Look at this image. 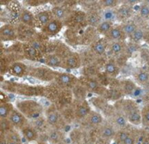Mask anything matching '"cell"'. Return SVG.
I'll return each instance as SVG.
<instances>
[{
	"mask_svg": "<svg viewBox=\"0 0 149 144\" xmlns=\"http://www.w3.org/2000/svg\"><path fill=\"white\" fill-rule=\"evenodd\" d=\"M114 24H115L114 22L103 20V21L100 24V25L96 28L97 32L99 33V35H100V36H102V37H105V36L110 31V30L113 27Z\"/></svg>",
	"mask_w": 149,
	"mask_h": 144,
	"instance_id": "b9f144b4",
	"label": "cell"
},
{
	"mask_svg": "<svg viewBox=\"0 0 149 144\" xmlns=\"http://www.w3.org/2000/svg\"><path fill=\"white\" fill-rule=\"evenodd\" d=\"M17 29L18 41L22 42V43L29 42L37 34L36 28L30 27L28 25H25V24H23L20 23H18L17 24Z\"/></svg>",
	"mask_w": 149,
	"mask_h": 144,
	"instance_id": "ffe728a7",
	"label": "cell"
},
{
	"mask_svg": "<svg viewBox=\"0 0 149 144\" xmlns=\"http://www.w3.org/2000/svg\"><path fill=\"white\" fill-rule=\"evenodd\" d=\"M64 24L69 29H86L88 27V24L86 11L82 10H72L64 20Z\"/></svg>",
	"mask_w": 149,
	"mask_h": 144,
	"instance_id": "8992f818",
	"label": "cell"
},
{
	"mask_svg": "<svg viewBox=\"0 0 149 144\" xmlns=\"http://www.w3.org/2000/svg\"><path fill=\"white\" fill-rule=\"evenodd\" d=\"M81 67H83L82 59H81L80 53L77 52H72L63 59L62 68L65 69L66 72L78 70Z\"/></svg>",
	"mask_w": 149,
	"mask_h": 144,
	"instance_id": "8fae6325",
	"label": "cell"
},
{
	"mask_svg": "<svg viewBox=\"0 0 149 144\" xmlns=\"http://www.w3.org/2000/svg\"><path fill=\"white\" fill-rule=\"evenodd\" d=\"M113 106L117 110H120L126 115L130 125L134 127L142 125L141 108H140V105L136 101L123 98L120 101L114 102Z\"/></svg>",
	"mask_w": 149,
	"mask_h": 144,
	"instance_id": "7a4b0ae2",
	"label": "cell"
},
{
	"mask_svg": "<svg viewBox=\"0 0 149 144\" xmlns=\"http://www.w3.org/2000/svg\"><path fill=\"white\" fill-rule=\"evenodd\" d=\"M121 2L119 0H100L99 1V3L102 9L104 10H116L121 3Z\"/></svg>",
	"mask_w": 149,
	"mask_h": 144,
	"instance_id": "7bdbcfd3",
	"label": "cell"
},
{
	"mask_svg": "<svg viewBox=\"0 0 149 144\" xmlns=\"http://www.w3.org/2000/svg\"><path fill=\"white\" fill-rule=\"evenodd\" d=\"M64 27L65 24L63 21L53 18L52 21H50L47 24H45L40 29V32L43 33L47 38H52L59 34Z\"/></svg>",
	"mask_w": 149,
	"mask_h": 144,
	"instance_id": "7c38bea8",
	"label": "cell"
},
{
	"mask_svg": "<svg viewBox=\"0 0 149 144\" xmlns=\"http://www.w3.org/2000/svg\"><path fill=\"white\" fill-rule=\"evenodd\" d=\"M74 112H75V122L81 123L91 113L93 107L87 100L85 101H75L74 103Z\"/></svg>",
	"mask_w": 149,
	"mask_h": 144,
	"instance_id": "30bf717a",
	"label": "cell"
},
{
	"mask_svg": "<svg viewBox=\"0 0 149 144\" xmlns=\"http://www.w3.org/2000/svg\"><path fill=\"white\" fill-rule=\"evenodd\" d=\"M56 70L45 66L42 65L39 66H29V76L39 80L41 82L45 83H52L55 80L56 76Z\"/></svg>",
	"mask_w": 149,
	"mask_h": 144,
	"instance_id": "5b68a950",
	"label": "cell"
},
{
	"mask_svg": "<svg viewBox=\"0 0 149 144\" xmlns=\"http://www.w3.org/2000/svg\"><path fill=\"white\" fill-rule=\"evenodd\" d=\"M48 142L50 144H65V131L59 129H51L47 133Z\"/></svg>",
	"mask_w": 149,
	"mask_h": 144,
	"instance_id": "836d02e7",
	"label": "cell"
},
{
	"mask_svg": "<svg viewBox=\"0 0 149 144\" xmlns=\"http://www.w3.org/2000/svg\"><path fill=\"white\" fill-rule=\"evenodd\" d=\"M22 54L25 59H28V60H31L33 62L43 63V59L45 57L41 52H39L33 46H31L29 43H23Z\"/></svg>",
	"mask_w": 149,
	"mask_h": 144,
	"instance_id": "d6986e66",
	"label": "cell"
},
{
	"mask_svg": "<svg viewBox=\"0 0 149 144\" xmlns=\"http://www.w3.org/2000/svg\"><path fill=\"white\" fill-rule=\"evenodd\" d=\"M7 73L10 75L18 79L24 78L26 76H29V66H27L22 60L15 61L10 66Z\"/></svg>",
	"mask_w": 149,
	"mask_h": 144,
	"instance_id": "e0dca14e",
	"label": "cell"
},
{
	"mask_svg": "<svg viewBox=\"0 0 149 144\" xmlns=\"http://www.w3.org/2000/svg\"><path fill=\"white\" fill-rule=\"evenodd\" d=\"M72 3V2H71ZM65 3V2H62V3H55L52 6L50 9L52 11V14L53 16V18L58 19L64 22V20L68 17V15L74 10L73 8H72V4Z\"/></svg>",
	"mask_w": 149,
	"mask_h": 144,
	"instance_id": "9a60e30c",
	"label": "cell"
},
{
	"mask_svg": "<svg viewBox=\"0 0 149 144\" xmlns=\"http://www.w3.org/2000/svg\"><path fill=\"white\" fill-rule=\"evenodd\" d=\"M117 131V129L113 125V123L110 121L106 120L104 124L98 129L99 139L104 141L105 143L113 142Z\"/></svg>",
	"mask_w": 149,
	"mask_h": 144,
	"instance_id": "4fadbf2b",
	"label": "cell"
},
{
	"mask_svg": "<svg viewBox=\"0 0 149 144\" xmlns=\"http://www.w3.org/2000/svg\"><path fill=\"white\" fill-rule=\"evenodd\" d=\"M141 116H142V126L149 129V103L141 107Z\"/></svg>",
	"mask_w": 149,
	"mask_h": 144,
	"instance_id": "ee69618b",
	"label": "cell"
},
{
	"mask_svg": "<svg viewBox=\"0 0 149 144\" xmlns=\"http://www.w3.org/2000/svg\"><path fill=\"white\" fill-rule=\"evenodd\" d=\"M138 134H139V129H133L130 136L124 142L123 144H137V139H138Z\"/></svg>",
	"mask_w": 149,
	"mask_h": 144,
	"instance_id": "7dc6e473",
	"label": "cell"
},
{
	"mask_svg": "<svg viewBox=\"0 0 149 144\" xmlns=\"http://www.w3.org/2000/svg\"><path fill=\"white\" fill-rule=\"evenodd\" d=\"M62 88H60L54 81L45 86V94L44 97L49 101L50 104H54L58 100Z\"/></svg>",
	"mask_w": 149,
	"mask_h": 144,
	"instance_id": "cb8c5ba5",
	"label": "cell"
},
{
	"mask_svg": "<svg viewBox=\"0 0 149 144\" xmlns=\"http://www.w3.org/2000/svg\"><path fill=\"white\" fill-rule=\"evenodd\" d=\"M75 100L73 97V94L72 90L69 89H62L58 100L54 103V105L57 107V108L61 111L70 106H72L74 103Z\"/></svg>",
	"mask_w": 149,
	"mask_h": 144,
	"instance_id": "2e32d148",
	"label": "cell"
},
{
	"mask_svg": "<svg viewBox=\"0 0 149 144\" xmlns=\"http://www.w3.org/2000/svg\"><path fill=\"white\" fill-rule=\"evenodd\" d=\"M0 38L2 42H16L17 38V24L6 23L0 27Z\"/></svg>",
	"mask_w": 149,
	"mask_h": 144,
	"instance_id": "5bb4252c",
	"label": "cell"
},
{
	"mask_svg": "<svg viewBox=\"0 0 149 144\" xmlns=\"http://www.w3.org/2000/svg\"><path fill=\"white\" fill-rule=\"evenodd\" d=\"M100 67L96 64H92L82 67V76L87 77H97L100 73Z\"/></svg>",
	"mask_w": 149,
	"mask_h": 144,
	"instance_id": "ab89813d",
	"label": "cell"
},
{
	"mask_svg": "<svg viewBox=\"0 0 149 144\" xmlns=\"http://www.w3.org/2000/svg\"><path fill=\"white\" fill-rule=\"evenodd\" d=\"M133 80L138 85V87L142 88L149 87V71L147 69L139 68L133 74Z\"/></svg>",
	"mask_w": 149,
	"mask_h": 144,
	"instance_id": "484cf974",
	"label": "cell"
},
{
	"mask_svg": "<svg viewBox=\"0 0 149 144\" xmlns=\"http://www.w3.org/2000/svg\"><path fill=\"white\" fill-rule=\"evenodd\" d=\"M79 83L86 87L91 94H95L96 96H105L107 87L102 86L97 78L95 77H87V76H81L79 77Z\"/></svg>",
	"mask_w": 149,
	"mask_h": 144,
	"instance_id": "52a82bcc",
	"label": "cell"
},
{
	"mask_svg": "<svg viewBox=\"0 0 149 144\" xmlns=\"http://www.w3.org/2000/svg\"><path fill=\"white\" fill-rule=\"evenodd\" d=\"M106 118L102 114L95 109H93L88 116L80 123V125L86 130H97L104 124Z\"/></svg>",
	"mask_w": 149,
	"mask_h": 144,
	"instance_id": "9c48e42d",
	"label": "cell"
},
{
	"mask_svg": "<svg viewBox=\"0 0 149 144\" xmlns=\"http://www.w3.org/2000/svg\"><path fill=\"white\" fill-rule=\"evenodd\" d=\"M8 120L11 123L12 127L17 131H20L22 129H24L30 123V121L17 108H15V110L12 112Z\"/></svg>",
	"mask_w": 149,
	"mask_h": 144,
	"instance_id": "44dd1931",
	"label": "cell"
},
{
	"mask_svg": "<svg viewBox=\"0 0 149 144\" xmlns=\"http://www.w3.org/2000/svg\"><path fill=\"white\" fill-rule=\"evenodd\" d=\"M43 65H45L54 70L55 68H62L63 59L56 53H49L44 57Z\"/></svg>",
	"mask_w": 149,
	"mask_h": 144,
	"instance_id": "4dcf8cb0",
	"label": "cell"
},
{
	"mask_svg": "<svg viewBox=\"0 0 149 144\" xmlns=\"http://www.w3.org/2000/svg\"><path fill=\"white\" fill-rule=\"evenodd\" d=\"M103 20L111 21V22H117V15L116 10H104L102 11Z\"/></svg>",
	"mask_w": 149,
	"mask_h": 144,
	"instance_id": "bcb514c9",
	"label": "cell"
},
{
	"mask_svg": "<svg viewBox=\"0 0 149 144\" xmlns=\"http://www.w3.org/2000/svg\"><path fill=\"white\" fill-rule=\"evenodd\" d=\"M108 121H110L113 123V125L117 129V130L125 129L129 125L126 115L123 112L117 110V109L115 110V112L112 115V117L110 119H108Z\"/></svg>",
	"mask_w": 149,
	"mask_h": 144,
	"instance_id": "f1b7e54d",
	"label": "cell"
},
{
	"mask_svg": "<svg viewBox=\"0 0 149 144\" xmlns=\"http://www.w3.org/2000/svg\"><path fill=\"white\" fill-rule=\"evenodd\" d=\"M30 124L40 134V135H43V134H47L49 132V130L51 129L48 122H47V120L44 115L35 119V120H32V121H30Z\"/></svg>",
	"mask_w": 149,
	"mask_h": 144,
	"instance_id": "1f68e13d",
	"label": "cell"
},
{
	"mask_svg": "<svg viewBox=\"0 0 149 144\" xmlns=\"http://www.w3.org/2000/svg\"><path fill=\"white\" fill-rule=\"evenodd\" d=\"M138 12L142 19H149V3L148 1L142 2L139 5Z\"/></svg>",
	"mask_w": 149,
	"mask_h": 144,
	"instance_id": "f6af8a7d",
	"label": "cell"
},
{
	"mask_svg": "<svg viewBox=\"0 0 149 144\" xmlns=\"http://www.w3.org/2000/svg\"><path fill=\"white\" fill-rule=\"evenodd\" d=\"M45 116L51 129H59L65 132V129L69 124L64 119L61 112L57 108L54 104H49L45 110Z\"/></svg>",
	"mask_w": 149,
	"mask_h": 144,
	"instance_id": "277c9868",
	"label": "cell"
},
{
	"mask_svg": "<svg viewBox=\"0 0 149 144\" xmlns=\"http://www.w3.org/2000/svg\"><path fill=\"white\" fill-rule=\"evenodd\" d=\"M18 23L28 25L30 27L37 28V23L35 18V14L25 6H21L19 16H18Z\"/></svg>",
	"mask_w": 149,
	"mask_h": 144,
	"instance_id": "7402d4cb",
	"label": "cell"
},
{
	"mask_svg": "<svg viewBox=\"0 0 149 144\" xmlns=\"http://www.w3.org/2000/svg\"><path fill=\"white\" fill-rule=\"evenodd\" d=\"M145 33H146V30L143 29L142 27H139L129 38L128 40L129 42H132L134 44H137L140 45L145 38Z\"/></svg>",
	"mask_w": 149,
	"mask_h": 144,
	"instance_id": "60d3db41",
	"label": "cell"
},
{
	"mask_svg": "<svg viewBox=\"0 0 149 144\" xmlns=\"http://www.w3.org/2000/svg\"><path fill=\"white\" fill-rule=\"evenodd\" d=\"M54 82L62 89L72 90L79 82V77L69 72H56Z\"/></svg>",
	"mask_w": 149,
	"mask_h": 144,
	"instance_id": "ba28073f",
	"label": "cell"
},
{
	"mask_svg": "<svg viewBox=\"0 0 149 144\" xmlns=\"http://www.w3.org/2000/svg\"><path fill=\"white\" fill-rule=\"evenodd\" d=\"M21 136H23L24 142L28 143H38L40 137V134L29 123L24 129L20 130Z\"/></svg>",
	"mask_w": 149,
	"mask_h": 144,
	"instance_id": "83f0119b",
	"label": "cell"
},
{
	"mask_svg": "<svg viewBox=\"0 0 149 144\" xmlns=\"http://www.w3.org/2000/svg\"><path fill=\"white\" fill-rule=\"evenodd\" d=\"M103 71L111 78L117 79V77L120 73V67L118 66L114 58H110L109 59L107 60L103 67Z\"/></svg>",
	"mask_w": 149,
	"mask_h": 144,
	"instance_id": "f546056e",
	"label": "cell"
},
{
	"mask_svg": "<svg viewBox=\"0 0 149 144\" xmlns=\"http://www.w3.org/2000/svg\"><path fill=\"white\" fill-rule=\"evenodd\" d=\"M120 87L125 94V96L132 97L135 90L138 88V85L133 79H124L120 80Z\"/></svg>",
	"mask_w": 149,
	"mask_h": 144,
	"instance_id": "e575fe53",
	"label": "cell"
},
{
	"mask_svg": "<svg viewBox=\"0 0 149 144\" xmlns=\"http://www.w3.org/2000/svg\"><path fill=\"white\" fill-rule=\"evenodd\" d=\"M109 43L115 41H127V37L122 30L121 25L119 24H115L113 27L110 30V31L104 37Z\"/></svg>",
	"mask_w": 149,
	"mask_h": 144,
	"instance_id": "d4e9b609",
	"label": "cell"
},
{
	"mask_svg": "<svg viewBox=\"0 0 149 144\" xmlns=\"http://www.w3.org/2000/svg\"><path fill=\"white\" fill-rule=\"evenodd\" d=\"M24 6H31V7H38L45 4V3H48V1H41V0H28L24 1Z\"/></svg>",
	"mask_w": 149,
	"mask_h": 144,
	"instance_id": "c3c4849f",
	"label": "cell"
},
{
	"mask_svg": "<svg viewBox=\"0 0 149 144\" xmlns=\"http://www.w3.org/2000/svg\"><path fill=\"white\" fill-rule=\"evenodd\" d=\"M73 94V97L75 101H85L88 97V91L86 89L84 86H82L79 82V84L72 90Z\"/></svg>",
	"mask_w": 149,
	"mask_h": 144,
	"instance_id": "f35d334b",
	"label": "cell"
},
{
	"mask_svg": "<svg viewBox=\"0 0 149 144\" xmlns=\"http://www.w3.org/2000/svg\"><path fill=\"white\" fill-rule=\"evenodd\" d=\"M144 41H148L149 42V30H146V33H145V38Z\"/></svg>",
	"mask_w": 149,
	"mask_h": 144,
	"instance_id": "f907efd6",
	"label": "cell"
},
{
	"mask_svg": "<svg viewBox=\"0 0 149 144\" xmlns=\"http://www.w3.org/2000/svg\"><path fill=\"white\" fill-rule=\"evenodd\" d=\"M2 91L8 94H17L28 98L44 97L45 86L31 85L26 83H19L13 80H4L1 84Z\"/></svg>",
	"mask_w": 149,
	"mask_h": 144,
	"instance_id": "6da1fadb",
	"label": "cell"
},
{
	"mask_svg": "<svg viewBox=\"0 0 149 144\" xmlns=\"http://www.w3.org/2000/svg\"><path fill=\"white\" fill-rule=\"evenodd\" d=\"M127 45V41L111 42V43H109L107 54L110 55V58H117L125 53Z\"/></svg>",
	"mask_w": 149,
	"mask_h": 144,
	"instance_id": "4316f807",
	"label": "cell"
},
{
	"mask_svg": "<svg viewBox=\"0 0 149 144\" xmlns=\"http://www.w3.org/2000/svg\"><path fill=\"white\" fill-rule=\"evenodd\" d=\"M0 144H8V140L7 137L4 134H1L0 136Z\"/></svg>",
	"mask_w": 149,
	"mask_h": 144,
	"instance_id": "681fc988",
	"label": "cell"
},
{
	"mask_svg": "<svg viewBox=\"0 0 149 144\" xmlns=\"http://www.w3.org/2000/svg\"><path fill=\"white\" fill-rule=\"evenodd\" d=\"M15 104L11 101H1L0 103V119H9L12 112L15 110Z\"/></svg>",
	"mask_w": 149,
	"mask_h": 144,
	"instance_id": "d590c367",
	"label": "cell"
},
{
	"mask_svg": "<svg viewBox=\"0 0 149 144\" xmlns=\"http://www.w3.org/2000/svg\"><path fill=\"white\" fill-rule=\"evenodd\" d=\"M15 107L19 110L29 121L35 120L45 115V108L39 101L33 99H24L17 101Z\"/></svg>",
	"mask_w": 149,
	"mask_h": 144,
	"instance_id": "3957f363",
	"label": "cell"
},
{
	"mask_svg": "<svg viewBox=\"0 0 149 144\" xmlns=\"http://www.w3.org/2000/svg\"><path fill=\"white\" fill-rule=\"evenodd\" d=\"M134 13V7L127 3V2H124V3H121L117 9H116V15H117V22H120V24L125 23L130 19H133Z\"/></svg>",
	"mask_w": 149,
	"mask_h": 144,
	"instance_id": "ac0fdd59",
	"label": "cell"
},
{
	"mask_svg": "<svg viewBox=\"0 0 149 144\" xmlns=\"http://www.w3.org/2000/svg\"><path fill=\"white\" fill-rule=\"evenodd\" d=\"M35 18L37 27H39V29H41L43 26H45L53 19V16L51 10H42L35 14Z\"/></svg>",
	"mask_w": 149,
	"mask_h": 144,
	"instance_id": "d6a6232c",
	"label": "cell"
},
{
	"mask_svg": "<svg viewBox=\"0 0 149 144\" xmlns=\"http://www.w3.org/2000/svg\"><path fill=\"white\" fill-rule=\"evenodd\" d=\"M108 46H109V42L103 37V38H98L96 41H94L90 45L89 48L93 51V52L97 57L101 58L107 54Z\"/></svg>",
	"mask_w": 149,
	"mask_h": 144,
	"instance_id": "603a6c76",
	"label": "cell"
},
{
	"mask_svg": "<svg viewBox=\"0 0 149 144\" xmlns=\"http://www.w3.org/2000/svg\"><path fill=\"white\" fill-rule=\"evenodd\" d=\"M8 140V139H7ZM8 144H21L18 143H16V142H13V141H10V140H8Z\"/></svg>",
	"mask_w": 149,
	"mask_h": 144,
	"instance_id": "816d5d0a",
	"label": "cell"
},
{
	"mask_svg": "<svg viewBox=\"0 0 149 144\" xmlns=\"http://www.w3.org/2000/svg\"><path fill=\"white\" fill-rule=\"evenodd\" d=\"M134 129V126L132 125H128L127 128L125 129H120L117 131V134L115 136V138L113 140V143L114 144H123L124 142L128 138V136H130L132 130Z\"/></svg>",
	"mask_w": 149,
	"mask_h": 144,
	"instance_id": "8d00e7d4",
	"label": "cell"
},
{
	"mask_svg": "<svg viewBox=\"0 0 149 144\" xmlns=\"http://www.w3.org/2000/svg\"><path fill=\"white\" fill-rule=\"evenodd\" d=\"M122 27V30L123 31L125 32V34L127 35V39L128 38L140 27L139 24L134 20V19H130L125 23H122V24H120Z\"/></svg>",
	"mask_w": 149,
	"mask_h": 144,
	"instance_id": "74e56055",
	"label": "cell"
}]
</instances>
